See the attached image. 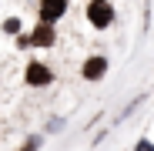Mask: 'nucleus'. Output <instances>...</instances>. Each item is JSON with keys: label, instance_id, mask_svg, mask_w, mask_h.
Segmentation results:
<instances>
[{"label": "nucleus", "instance_id": "f257e3e1", "mask_svg": "<svg viewBox=\"0 0 154 151\" xmlns=\"http://www.w3.org/2000/svg\"><path fill=\"white\" fill-rule=\"evenodd\" d=\"M87 20L94 24V27H107V24L114 20L111 0H91V4H87Z\"/></svg>", "mask_w": 154, "mask_h": 151}, {"label": "nucleus", "instance_id": "f03ea898", "mask_svg": "<svg viewBox=\"0 0 154 151\" xmlns=\"http://www.w3.org/2000/svg\"><path fill=\"white\" fill-rule=\"evenodd\" d=\"M67 14V0H40V20L44 24H54Z\"/></svg>", "mask_w": 154, "mask_h": 151}, {"label": "nucleus", "instance_id": "7ed1b4c3", "mask_svg": "<svg viewBox=\"0 0 154 151\" xmlns=\"http://www.w3.org/2000/svg\"><path fill=\"white\" fill-rule=\"evenodd\" d=\"M27 44H37V47H50L54 44V27H50V24H40V27L30 34V40Z\"/></svg>", "mask_w": 154, "mask_h": 151}, {"label": "nucleus", "instance_id": "20e7f679", "mask_svg": "<svg viewBox=\"0 0 154 151\" xmlns=\"http://www.w3.org/2000/svg\"><path fill=\"white\" fill-rule=\"evenodd\" d=\"M104 71H107V61L104 57H91L84 64V77L87 81H97V77H104Z\"/></svg>", "mask_w": 154, "mask_h": 151}, {"label": "nucleus", "instance_id": "39448f33", "mask_svg": "<svg viewBox=\"0 0 154 151\" xmlns=\"http://www.w3.org/2000/svg\"><path fill=\"white\" fill-rule=\"evenodd\" d=\"M27 84H50L47 64H30V67H27Z\"/></svg>", "mask_w": 154, "mask_h": 151}, {"label": "nucleus", "instance_id": "423d86ee", "mask_svg": "<svg viewBox=\"0 0 154 151\" xmlns=\"http://www.w3.org/2000/svg\"><path fill=\"white\" fill-rule=\"evenodd\" d=\"M4 30H7V34H17V30H20V20H17V17L7 20V24H4Z\"/></svg>", "mask_w": 154, "mask_h": 151}, {"label": "nucleus", "instance_id": "0eeeda50", "mask_svg": "<svg viewBox=\"0 0 154 151\" xmlns=\"http://www.w3.org/2000/svg\"><path fill=\"white\" fill-rule=\"evenodd\" d=\"M37 148H40V141H37V138H30V141H27V144H23L20 151H37Z\"/></svg>", "mask_w": 154, "mask_h": 151}, {"label": "nucleus", "instance_id": "6e6552de", "mask_svg": "<svg viewBox=\"0 0 154 151\" xmlns=\"http://www.w3.org/2000/svg\"><path fill=\"white\" fill-rule=\"evenodd\" d=\"M137 151H154V144L151 141H137Z\"/></svg>", "mask_w": 154, "mask_h": 151}]
</instances>
